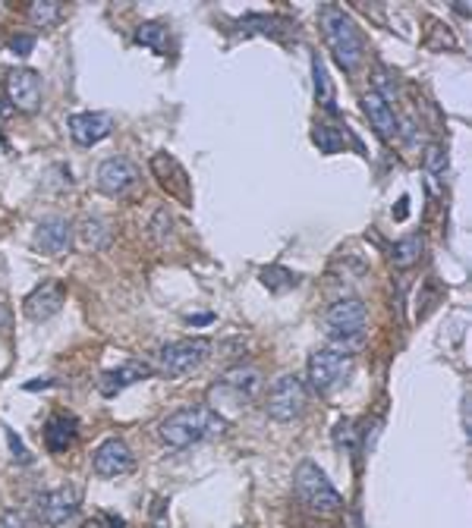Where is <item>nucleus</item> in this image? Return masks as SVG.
<instances>
[{"label":"nucleus","instance_id":"nucleus-30","mask_svg":"<svg viewBox=\"0 0 472 528\" xmlns=\"http://www.w3.org/2000/svg\"><path fill=\"white\" fill-rule=\"evenodd\" d=\"M32 48H35V38H32V35H16L13 42H10V50H13V54H20V57H28V54H32Z\"/></svg>","mask_w":472,"mask_h":528},{"label":"nucleus","instance_id":"nucleus-10","mask_svg":"<svg viewBox=\"0 0 472 528\" xmlns=\"http://www.w3.org/2000/svg\"><path fill=\"white\" fill-rule=\"evenodd\" d=\"M10 107L22 113H35L42 107V79L35 70H13L7 76Z\"/></svg>","mask_w":472,"mask_h":528},{"label":"nucleus","instance_id":"nucleus-14","mask_svg":"<svg viewBox=\"0 0 472 528\" xmlns=\"http://www.w3.org/2000/svg\"><path fill=\"white\" fill-rule=\"evenodd\" d=\"M63 299H67V296H63L60 283H42L26 296L22 312H26L28 321H48L63 308Z\"/></svg>","mask_w":472,"mask_h":528},{"label":"nucleus","instance_id":"nucleus-12","mask_svg":"<svg viewBox=\"0 0 472 528\" xmlns=\"http://www.w3.org/2000/svg\"><path fill=\"white\" fill-rule=\"evenodd\" d=\"M91 466H95V472L101 475V478H120V475H126L132 469V453L120 438H107L105 444L95 450Z\"/></svg>","mask_w":472,"mask_h":528},{"label":"nucleus","instance_id":"nucleus-5","mask_svg":"<svg viewBox=\"0 0 472 528\" xmlns=\"http://www.w3.org/2000/svg\"><path fill=\"white\" fill-rule=\"evenodd\" d=\"M350 371H353V353L319 349L309 355V384L315 393H334L341 384H347Z\"/></svg>","mask_w":472,"mask_h":528},{"label":"nucleus","instance_id":"nucleus-34","mask_svg":"<svg viewBox=\"0 0 472 528\" xmlns=\"http://www.w3.org/2000/svg\"><path fill=\"white\" fill-rule=\"evenodd\" d=\"M44 387H54V381L48 377V381H28L26 384V390H44Z\"/></svg>","mask_w":472,"mask_h":528},{"label":"nucleus","instance_id":"nucleus-19","mask_svg":"<svg viewBox=\"0 0 472 528\" xmlns=\"http://www.w3.org/2000/svg\"><path fill=\"white\" fill-rule=\"evenodd\" d=\"M79 434V424L76 418L70 415H54L48 424H44V446H48V453H67L73 446V440H76Z\"/></svg>","mask_w":472,"mask_h":528},{"label":"nucleus","instance_id":"nucleus-26","mask_svg":"<svg viewBox=\"0 0 472 528\" xmlns=\"http://www.w3.org/2000/svg\"><path fill=\"white\" fill-rule=\"evenodd\" d=\"M152 239L158 245H167L170 239H174V214L167 208H158L152 217Z\"/></svg>","mask_w":472,"mask_h":528},{"label":"nucleus","instance_id":"nucleus-37","mask_svg":"<svg viewBox=\"0 0 472 528\" xmlns=\"http://www.w3.org/2000/svg\"><path fill=\"white\" fill-rule=\"evenodd\" d=\"M85 528H101V522H98V519H91V522H85Z\"/></svg>","mask_w":472,"mask_h":528},{"label":"nucleus","instance_id":"nucleus-29","mask_svg":"<svg viewBox=\"0 0 472 528\" xmlns=\"http://www.w3.org/2000/svg\"><path fill=\"white\" fill-rule=\"evenodd\" d=\"M0 525H4V528H32V522H28V516L22 513V509H7Z\"/></svg>","mask_w":472,"mask_h":528},{"label":"nucleus","instance_id":"nucleus-36","mask_svg":"<svg viewBox=\"0 0 472 528\" xmlns=\"http://www.w3.org/2000/svg\"><path fill=\"white\" fill-rule=\"evenodd\" d=\"M10 111H13V107H4V105H0V120L7 117V113H10Z\"/></svg>","mask_w":472,"mask_h":528},{"label":"nucleus","instance_id":"nucleus-25","mask_svg":"<svg viewBox=\"0 0 472 528\" xmlns=\"http://www.w3.org/2000/svg\"><path fill=\"white\" fill-rule=\"evenodd\" d=\"M60 16H63V7L60 4H51V0H38V4L28 7V19L42 28H54L57 22H60Z\"/></svg>","mask_w":472,"mask_h":528},{"label":"nucleus","instance_id":"nucleus-24","mask_svg":"<svg viewBox=\"0 0 472 528\" xmlns=\"http://www.w3.org/2000/svg\"><path fill=\"white\" fill-rule=\"evenodd\" d=\"M262 283L271 292H284L299 283V274H293L290 268H280V264H268V268H262Z\"/></svg>","mask_w":472,"mask_h":528},{"label":"nucleus","instance_id":"nucleus-1","mask_svg":"<svg viewBox=\"0 0 472 528\" xmlns=\"http://www.w3.org/2000/svg\"><path fill=\"white\" fill-rule=\"evenodd\" d=\"M224 431H227V418L217 409H205V406H186V409H177L174 415H167L161 422V440L174 450L221 438Z\"/></svg>","mask_w":472,"mask_h":528},{"label":"nucleus","instance_id":"nucleus-28","mask_svg":"<svg viewBox=\"0 0 472 528\" xmlns=\"http://www.w3.org/2000/svg\"><path fill=\"white\" fill-rule=\"evenodd\" d=\"M425 170H429L431 176H444L447 170V151L441 145H431L429 151H425Z\"/></svg>","mask_w":472,"mask_h":528},{"label":"nucleus","instance_id":"nucleus-7","mask_svg":"<svg viewBox=\"0 0 472 528\" xmlns=\"http://www.w3.org/2000/svg\"><path fill=\"white\" fill-rule=\"evenodd\" d=\"M211 355V343L195 337V340H177L161 346L158 353V369L164 371L167 377H183L189 371H195L201 361Z\"/></svg>","mask_w":472,"mask_h":528},{"label":"nucleus","instance_id":"nucleus-33","mask_svg":"<svg viewBox=\"0 0 472 528\" xmlns=\"http://www.w3.org/2000/svg\"><path fill=\"white\" fill-rule=\"evenodd\" d=\"M7 327H10V308L4 306V302H0V334H4Z\"/></svg>","mask_w":472,"mask_h":528},{"label":"nucleus","instance_id":"nucleus-15","mask_svg":"<svg viewBox=\"0 0 472 528\" xmlns=\"http://www.w3.org/2000/svg\"><path fill=\"white\" fill-rule=\"evenodd\" d=\"M152 170L154 176H158L161 189H167V195H174V198H183V202H189V180H186V170L177 164L174 158L167 151L154 154L152 158Z\"/></svg>","mask_w":472,"mask_h":528},{"label":"nucleus","instance_id":"nucleus-11","mask_svg":"<svg viewBox=\"0 0 472 528\" xmlns=\"http://www.w3.org/2000/svg\"><path fill=\"white\" fill-rule=\"evenodd\" d=\"M35 249L42 255H67L73 249V223L67 217H48L35 229Z\"/></svg>","mask_w":472,"mask_h":528},{"label":"nucleus","instance_id":"nucleus-3","mask_svg":"<svg viewBox=\"0 0 472 528\" xmlns=\"http://www.w3.org/2000/svg\"><path fill=\"white\" fill-rule=\"evenodd\" d=\"M366 324L368 314L366 306L359 299H337L331 308L325 312V330L343 353H350L353 346H359L362 337H366Z\"/></svg>","mask_w":472,"mask_h":528},{"label":"nucleus","instance_id":"nucleus-18","mask_svg":"<svg viewBox=\"0 0 472 528\" xmlns=\"http://www.w3.org/2000/svg\"><path fill=\"white\" fill-rule=\"evenodd\" d=\"M73 233H79V243H83L85 249L98 252V249H107V245H111L114 227H111V221H107V217L85 214L83 221H79V227H73Z\"/></svg>","mask_w":472,"mask_h":528},{"label":"nucleus","instance_id":"nucleus-8","mask_svg":"<svg viewBox=\"0 0 472 528\" xmlns=\"http://www.w3.org/2000/svg\"><path fill=\"white\" fill-rule=\"evenodd\" d=\"M35 513L38 522L48 528H67L79 513V501L76 491L70 487H54V491H44L35 497Z\"/></svg>","mask_w":472,"mask_h":528},{"label":"nucleus","instance_id":"nucleus-13","mask_svg":"<svg viewBox=\"0 0 472 528\" xmlns=\"http://www.w3.org/2000/svg\"><path fill=\"white\" fill-rule=\"evenodd\" d=\"M114 132V120L107 117V113H76V117H70V136L76 145L83 148H91L98 145V142H105L107 136Z\"/></svg>","mask_w":472,"mask_h":528},{"label":"nucleus","instance_id":"nucleus-27","mask_svg":"<svg viewBox=\"0 0 472 528\" xmlns=\"http://www.w3.org/2000/svg\"><path fill=\"white\" fill-rule=\"evenodd\" d=\"M334 444L341 446L343 453H353L356 450V428L350 418H341V422L334 424Z\"/></svg>","mask_w":472,"mask_h":528},{"label":"nucleus","instance_id":"nucleus-31","mask_svg":"<svg viewBox=\"0 0 472 528\" xmlns=\"http://www.w3.org/2000/svg\"><path fill=\"white\" fill-rule=\"evenodd\" d=\"M7 440H10V450H13V456L20 459V462H26V466H28V462H32V456H28L26 446H22V440L16 438V434L10 431V428H7Z\"/></svg>","mask_w":472,"mask_h":528},{"label":"nucleus","instance_id":"nucleus-35","mask_svg":"<svg viewBox=\"0 0 472 528\" xmlns=\"http://www.w3.org/2000/svg\"><path fill=\"white\" fill-rule=\"evenodd\" d=\"M215 321V314H195V318H189V324H211Z\"/></svg>","mask_w":472,"mask_h":528},{"label":"nucleus","instance_id":"nucleus-23","mask_svg":"<svg viewBox=\"0 0 472 528\" xmlns=\"http://www.w3.org/2000/svg\"><path fill=\"white\" fill-rule=\"evenodd\" d=\"M136 44L142 48H152L154 54H167V26L164 22H142L136 28Z\"/></svg>","mask_w":472,"mask_h":528},{"label":"nucleus","instance_id":"nucleus-17","mask_svg":"<svg viewBox=\"0 0 472 528\" xmlns=\"http://www.w3.org/2000/svg\"><path fill=\"white\" fill-rule=\"evenodd\" d=\"M362 111H366L368 123L375 126V132L382 136L384 142L397 139V117H394V111H390V105L378 95V91H366V95H362Z\"/></svg>","mask_w":472,"mask_h":528},{"label":"nucleus","instance_id":"nucleus-21","mask_svg":"<svg viewBox=\"0 0 472 528\" xmlns=\"http://www.w3.org/2000/svg\"><path fill=\"white\" fill-rule=\"evenodd\" d=\"M312 142L319 145V151H325V154H337V151H343L347 148V142H350V136H347V129H341V126H331V123H319L312 129Z\"/></svg>","mask_w":472,"mask_h":528},{"label":"nucleus","instance_id":"nucleus-6","mask_svg":"<svg viewBox=\"0 0 472 528\" xmlns=\"http://www.w3.org/2000/svg\"><path fill=\"white\" fill-rule=\"evenodd\" d=\"M303 409H306V384L299 381L296 375H280L271 384V390H268V403H264L268 418L287 424L303 415Z\"/></svg>","mask_w":472,"mask_h":528},{"label":"nucleus","instance_id":"nucleus-16","mask_svg":"<svg viewBox=\"0 0 472 528\" xmlns=\"http://www.w3.org/2000/svg\"><path fill=\"white\" fill-rule=\"evenodd\" d=\"M146 377H152V365H146V361H126L120 369L107 371V375L98 381V390H101V396H117L123 393L126 387H132V384L146 381Z\"/></svg>","mask_w":472,"mask_h":528},{"label":"nucleus","instance_id":"nucleus-4","mask_svg":"<svg viewBox=\"0 0 472 528\" xmlns=\"http://www.w3.org/2000/svg\"><path fill=\"white\" fill-rule=\"evenodd\" d=\"M293 487H296L299 503H306L312 513H337L343 507V497L337 493V487L327 481V475L315 462H303L296 469Z\"/></svg>","mask_w":472,"mask_h":528},{"label":"nucleus","instance_id":"nucleus-32","mask_svg":"<svg viewBox=\"0 0 472 528\" xmlns=\"http://www.w3.org/2000/svg\"><path fill=\"white\" fill-rule=\"evenodd\" d=\"M406 214H410V198L403 195L400 202H397V211H394V221H406Z\"/></svg>","mask_w":472,"mask_h":528},{"label":"nucleus","instance_id":"nucleus-20","mask_svg":"<svg viewBox=\"0 0 472 528\" xmlns=\"http://www.w3.org/2000/svg\"><path fill=\"white\" fill-rule=\"evenodd\" d=\"M422 252H425V239L422 237H403V239H397L394 245H390V264L394 268H400V271H410L413 264H419V258H422Z\"/></svg>","mask_w":472,"mask_h":528},{"label":"nucleus","instance_id":"nucleus-2","mask_svg":"<svg viewBox=\"0 0 472 528\" xmlns=\"http://www.w3.org/2000/svg\"><path fill=\"white\" fill-rule=\"evenodd\" d=\"M319 22H321V35H325L337 66L343 73L359 70L362 60H366V38H362L359 26L341 7H331V4L319 10Z\"/></svg>","mask_w":472,"mask_h":528},{"label":"nucleus","instance_id":"nucleus-22","mask_svg":"<svg viewBox=\"0 0 472 528\" xmlns=\"http://www.w3.org/2000/svg\"><path fill=\"white\" fill-rule=\"evenodd\" d=\"M312 79H315V97H319V105L334 113L337 111V105H334V85H331V76H327L325 60H321L319 54H312Z\"/></svg>","mask_w":472,"mask_h":528},{"label":"nucleus","instance_id":"nucleus-9","mask_svg":"<svg viewBox=\"0 0 472 528\" xmlns=\"http://www.w3.org/2000/svg\"><path fill=\"white\" fill-rule=\"evenodd\" d=\"M136 186H139V167L130 158H107L98 167V192H105L107 198H123Z\"/></svg>","mask_w":472,"mask_h":528}]
</instances>
